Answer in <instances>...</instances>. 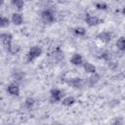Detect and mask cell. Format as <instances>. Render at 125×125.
<instances>
[{
	"mask_svg": "<svg viewBox=\"0 0 125 125\" xmlns=\"http://www.w3.org/2000/svg\"><path fill=\"white\" fill-rule=\"evenodd\" d=\"M12 20H13V22L15 24H21V21H22V18H21V16L20 14H14Z\"/></svg>",
	"mask_w": 125,
	"mask_h": 125,
	"instance_id": "52a82bcc",
	"label": "cell"
},
{
	"mask_svg": "<svg viewBox=\"0 0 125 125\" xmlns=\"http://www.w3.org/2000/svg\"><path fill=\"white\" fill-rule=\"evenodd\" d=\"M13 3L18 9H21L23 6V0H13Z\"/></svg>",
	"mask_w": 125,
	"mask_h": 125,
	"instance_id": "4fadbf2b",
	"label": "cell"
},
{
	"mask_svg": "<svg viewBox=\"0 0 125 125\" xmlns=\"http://www.w3.org/2000/svg\"><path fill=\"white\" fill-rule=\"evenodd\" d=\"M97 6H98L100 9H104V8H105V5H104V4H98Z\"/></svg>",
	"mask_w": 125,
	"mask_h": 125,
	"instance_id": "ffe728a7",
	"label": "cell"
},
{
	"mask_svg": "<svg viewBox=\"0 0 125 125\" xmlns=\"http://www.w3.org/2000/svg\"><path fill=\"white\" fill-rule=\"evenodd\" d=\"M98 80H99V76H98V75H94V76L90 77V83H91V84L96 83Z\"/></svg>",
	"mask_w": 125,
	"mask_h": 125,
	"instance_id": "e0dca14e",
	"label": "cell"
},
{
	"mask_svg": "<svg viewBox=\"0 0 125 125\" xmlns=\"http://www.w3.org/2000/svg\"><path fill=\"white\" fill-rule=\"evenodd\" d=\"M84 68H85V70H86L87 72H92V73H94V72H95V70H96L95 66H94L93 64L89 63V62L85 63V65H84Z\"/></svg>",
	"mask_w": 125,
	"mask_h": 125,
	"instance_id": "7c38bea8",
	"label": "cell"
},
{
	"mask_svg": "<svg viewBox=\"0 0 125 125\" xmlns=\"http://www.w3.org/2000/svg\"><path fill=\"white\" fill-rule=\"evenodd\" d=\"M1 39H2V42L7 46L9 47L10 46V43H11V40H12V36L8 33H5V34H2L1 35Z\"/></svg>",
	"mask_w": 125,
	"mask_h": 125,
	"instance_id": "3957f363",
	"label": "cell"
},
{
	"mask_svg": "<svg viewBox=\"0 0 125 125\" xmlns=\"http://www.w3.org/2000/svg\"><path fill=\"white\" fill-rule=\"evenodd\" d=\"M87 23L89 25H95V24H98L99 23V19L97 17H94V16H90L87 18Z\"/></svg>",
	"mask_w": 125,
	"mask_h": 125,
	"instance_id": "277c9868",
	"label": "cell"
},
{
	"mask_svg": "<svg viewBox=\"0 0 125 125\" xmlns=\"http://www.w3.org/2000/svg\"><path fill=\"white\" fill-rule=\"evenodd\" d=\"M69 84H71L73 87H81L82 86V84H83V82H82V80L81 79H78V78H76V79H73V80H71V81H69Z\"/></svg>",
	"mask_w": 125,
	"mask_h": 125,
	"instance_id": "30bf717a",
	"label": "cell"
},
{
	"mask_svg": "<svg viewBox=\"0 0 125 125\" xmlns=\"http://www.w3.org/2000/svg\"><path fill=\"white\" fill-rule=\"evenodd\" d=\"M18 50H19V48H18L17 46H11V45L9 46V51H10L11 53H13V54H15Z\"/></svg>",
	"mask_w": 125,
	"mask_h": 125,
	"instance_id": "ac0fdd59",
	"label": "cell"
},
{
	"mask_svg": "<svg viewBox=\"0 0 125 125\" xmlns=\"http://www.w3.org/2000/svg\"><path fill=\"white\" fill-rule=\"evenodd\" d=\"M71 62L74 64H80L82 62V58L80 55H74L71 58Z\"/></svg>",
	"mask_w": 125,
	"mask_h": 125,
	"instance_id": "9c48e42d",
	"label": "cell"
},
{
	"mask_svg": "<svg viewBox=\"0 0 125 125\" xmlns=\"http://www.w3.org/2000/svg\"><path fill=\"white\" fill-rule=\"evenodd\" d=\"M116 46L118 47V49L120 50H125V37H121L117 40Z\"/></svg>",
	"mask_w": 125,
	"mask_h": 125,
	"instance_id": "ba28073f",
	"label": "cell"
},
{
	"mask_svg": "<svg viewBox=\"0 0 125 125\" xmlns=\"http://www.w3.org/2000/svg\"><path fill=\"white\" fill-rule=\"evenodd\" d=\"M9 24V21H8V19H6V18H2L1 19V26L2 27H5V26H7Z\"/></svg>",
	"mask_w": 125,
	"mask_h": 125,
	"instance_id": "9a60e30c",
	"label": "cell"
},
{
	"mask_svg": "<svg viewBox=\"0 0 125 125\" xmlns=\"http://www.w3.org/2000/svg\"><path fill=\"white\" fill-rule=\"evenodd\" d=\"M124 13H125V10H124Z\"/></svg>",
	"mask_w": 125,
	"mask_h": 125,
	"instance_id": "44dd1931",
	"label": "cell"
},
{
	"mask_svg": "<svg viewBox=\"0 0 125 125\" xmlns=\"http://www.w3.org/2000/svg\"><path fill=\"white\" fill-rule=\"evenodd\" d=\"M99 39H101L103 42H108L110 40V35L107 32H102L99 34Z\"/></svg>",
	"mask_w": 125,
	"mask_h": 125,
	"instance_id": "8992f818",
	"label": "cell"
},
{
	"mask_svg": "<svg viewBox=\"0 0 125 125\" xmlns=\"http://www.w3.org/2000/svg\"><path fill=\"white\" fill-rule=\"evenodd\" d=\"M51 95H52V99L55 100V101H59V100L62 98V92H60V91L57 90V89L52 90Z\"/></svg>",
	"mask_w": 125,
	"mask_h": 125,
	"instance_id": "5b68a950",
	"label": "cell"
},
{
	"mask_svg": "<svg viewBox=\"0 0 125 125\" xmlns=\"http://www.w3.org/2000/svg\"><path fill=\"white\" fill-rule=\"evenodd\" d=\"M42 19H43V21L45 22H51L53 21L54 17H53V15H52V13L50 11H45L42 14Z\"/></svg>",
	"mask_w": 125,
	"mask_h": 125,
	"instance_id": "7a4b0ae2",
	"label": "cell"
},
{
	"mask_svg": "<svg viewBox=\"0 0 125 125\" xmlns=\"http://www.w3.org/2000/svg\"><path fill=\"white\" fill-rule=\"evenodd\" d=\"M75 33L82 35V34H84V33H85V29H84V28H82V27H77V28L75 29Z\"/></svg>",
	"mask_w": 125,
	"mask_h": 125,
	"instance_id": "2e32d148",
	"label": "cell"
},
{
	"mask_svg": "<svg viewBox=\"0 0 125 125\" xmlns=\"http://www.w3.org/2000/svg\"><path fill=\"white\" fill-rule=\"evenodd\" d=\"M41 54V49L38 47H32L28 54V61H32Z\"/></svg>",
	"mask_w": 125,
	"mask_h": 125,
	"instance_id": "6da1fadb",
	"label": "cell"
},
{
	"mask_svg": "<svg viewBox=\"0 0 125 125\" xmlns=\"http://www.w3.org/2000/svg\"><path fill=\"white\" fill-rule=\"evenodd\" d=\"M73 102H74V99L71 98V97H68V98H66V99L63 100L62 104H65V105H70L71 104H73Z\"/></svg>",
	"mask_w": 125,
	"mask_h": 125,
	"instance_id": "5bb4252c",
	"label": "cell"
},
{
	"mask_svg": "<svg viewBox=\"0 0 125 125\" xmlns=\"http://www.w3.org/2000/svg\"><path fill=\"white\" fill-rule=\"evenodd\" d=\"M8 91H9V93L12 94V95H18V94H19V88H18V86H16V85H11V86H9Z\"/></svg>",
	"mask_w": 125,
	"mask_h": 125,
	"instance_id": "8fae6325",
	"label": "cell"
},
{
	"mask_svg": "<svg viewBox=\"0 0 125 125\" xmlns=\"http://www.w3.org/2000/svg\"><path fill=\"white\" fill-rule=\"evenodd\" d=\"M25 104H26L27 107H30V106L33 104V100H32V99H27L26 102H25Z\"/></svg>",
	"mask_w": 125,
	"mask_h": 125,
	"instance_id": "d6986e66",
	"label": "cell"
}]
</instances>
